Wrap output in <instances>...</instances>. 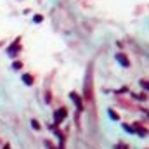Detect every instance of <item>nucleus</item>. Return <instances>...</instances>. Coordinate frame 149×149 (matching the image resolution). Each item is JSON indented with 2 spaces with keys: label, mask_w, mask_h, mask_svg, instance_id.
I'll return each instance as SVG.
<instances>
[{
  "label": "nucleus",
  "mask_w": 149,
  "mask_h": 149,
  "mask_svg": "<svg viewBox=\"0 0 149 149\" xmlns=\"http://www.w3.org/2000/svg\"><path fill=\"white\" fill-rule=\"evenodd\" d=\"M116 61L120 62L121 66H128V64H130V62H128V59L125 57V54H116Z\"/></svg>",
  "instance_id": "1"
},
{
  "label": "nucleus",
  "mask_w": 149,
  "mask_h": 149,
  "mask_svg": "<svg viewBox=\"0 0 149 149\" xmlns=\"http://www.w3.org/2000/svg\"><path fill=\"white\" fill-rule=\"evenodd\" d=\"M64 116H66V109H57L56 111V121L59 123L61 120H64Z\"/></svg>",
  "instance_id": "2"
},
{
  "label": "nucleus",
  "mask_w": 149,
  "mask_h": 149,
  "mask_svg": "<svg viewBox=\"0 0 149 149\" xmlns=\"http://www.w3.org/2000/svg\"><path fill=\"white\" fill-rule=\"evenodd\" d=\"M19 47H21V45H19V38H17V40L14 42V45H12V47L9 49V54H11V56H16V50H17Z\"/></svg>",
  "instance_id": "3"
},
{
  "label": "nucleus",
  "mask_w": 149,
  "mask_h": 149,
  "mask_svg": "<svg viewBox=\"0 0 149 149\" xmlns=\"http://www.w3.org/2000/svg\"><path fill=\"white\" fill-rule=\"evenodd\" d=\"M71 99H73V101H75V104L78 106V109H81V108H83V106H81V101H80V97H78V95H76L75 92L71 94Z\"/></svg>",
  "instance_id": "4"
},
{
  "label": "nucleus",
  "mask_w": 149,
  "mask_h": 149,
  "mask_svg": "<svg viewBox=\"0 0 149 149\" xmlns=\"http://www.w3.org/2000/svg\"><path fill=\"white\" fill-rule=\"evenodd\" d=\"M23 81L26 85H33V76L31 75H23Z\"/></svg>",
  "instance_id": "5"
},
{
  "label": "nucleus",
  "mask_w": 149,
  "mask_h": 149,
  "mask_svg": "<svg viewBox=\"0 0 149 149\" xmlns=\"http://www.w3.org/2000/svg\"><path fill=\"white\" fill-rule=\"evenodd\" d=\"M21 66H23V64H21V62H17V61L12 64V68H14V70H21Z\"/></svg>",
  "instance_id": "6"
},
{
  "label": "nucleus",
  "mask_w": 149,
  "mask_h": 149,
  "mask_svg": "<svg viewBox=\"0 0 149 149\" xmlns=\"http://www.w3.org/2000/svg\"><path fill=\"white\" fill-rule=\"evenodd\" d=\"M31 125H33V128H36V130H38V128H40V125H38V121H35V120H33V121H31Z\"/></svg>",
  "instance_id": "7"
},
{
  "label": "nucleus",
  "mask_w": 149,
  "mask_h": 149,
  "mask_svg": "<svg viewBox=\"0 0 149 149\" xmlns=\"http://www.w3.org/2000/svg\"><path fill=\"white\" fill-rule=\"evenodd\" d=\"M116 149H126V146H123V144H121V146H118Z\"/></svg>",
  "instance_id": "8"
},
{
  "label": "nucleus",
  "mask_w": 149,
  "mask_h": 149,
  "mask_svg": "<svg viewBox=\"0 0 149 149\" xmlns=\"http://www.w3.org/2000/svg\"><path fill=\"white\" fill-rule=\"evenodd\" d=\"M5 149H9V147H5Z\"/></svg>",
  "instance_id": "9"
},
{
  "label": "nucleus",
  "mask_w": 149,
  "mask_h": 149,
  "mask_svg": "<svg viewBox=\"0 0 149 149\" xmlns=\"http://www.w3.org/2000/svg\"><path fill=\"white\" fill-rule=\"evenodd\" d=\"M147 115H149V113H147Z\"/></svg>",
  "instance_id": "10"
}]
</instances>
